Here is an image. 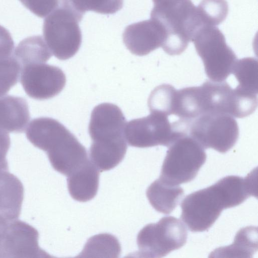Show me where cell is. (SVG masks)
Listing matches in <instances>:
<instances>
[{
    "mask_svg": "<svg viewBox=\"0 0 258 258\" xmlns=\"http://www.w3.org/2000/svg\"><path fill=\"white\" fill-rule=\"evenodd\" d=\"M176 89L170 84L156 87L151 93L148 101L150 112H156L167 116L172 114V102Z\"/></svg>",
    "mask_w": 258,
    "mask_h": 258,
    "instance_id": "cell-23",
    "label": "cell"
},
{
    "mask_svg": "<svg viewBox=\"0 0 258 258\" xmlns=\"http://www.w3.org/2000/svg\"><path fill=\"white\" fill-rule=\"evenodd\" d=\"M192 41L203 61L207 76L213 82L224 81L232 74L237 59L222 32L215 26L203 25Z\"/></svg>",
    "mask_w": 258,
    "mask_h": 258,
    "instance_id": "cell-7",
    "label": "cell"
},
{
    "mask_svg": "<svg viewBox=\"0 0 258 258\" xmlns=\"http://www.w3.org/2000/svg\"><path fill=\"white\" fill-rule=\"evenodd\" d=\"M67 177L68 190L74 200L86 202L96 195L99 172L90 159Z\"/></svg>",
    "mask_w": 258,
    "mask_h": 258,
    "instance_id": "cell-15",
    "label": "cell"
},
{
    "mask_svg": "<svg viewBox=\"0 0 258 258\" xmlns=\"http://www.w3.org/2000/svg\"><path fill=\"white\" fill-rule=\"evenodd\" d=\"M39 233L29 224L18 220L9 221L4 233L0 257H51L38 244Z\"/></svg>",
    "mask_w": 258,
    "mask_h": 258,
    "instance_id": "cell-12",
    "label": "cell"
},
{
    "mask_svg": "<svg viewBox=\"0 0 258 258\" xmlns=\"http://www.w3.org/2000/svg\"><path fill=\"white\" fill-rule=\"evenodd\" d=\"M257 250V230L254 226L240 229L230 245L215 249L210 257H252Z\"/></svg>",
    "mask_w": 258,
    "mask_h": 258,
    "instance_id": "cell-18",
    "label": "cell"
},
{
    "mask_svg": "<svg viewBox=\"0 0 258 258\" xmlns=\"http://www.w3.org/2000/svg\"><path fill=\"white\" fill-rule=\"evenodd\" d=\"M83 15L76 10L72 0H58L57 7L44 19V40L58 59H69L79 50L82 43L79 22Z\"/></svg>",
    "mask_w": 258,
    "mask_h": 258,
    "instance_id": "cell-5",
    "label": "cell"
},
{
    "mask_svg": "<svg viewBox=\"0 0 258 258\" xmlns=\"http://www.w3.org/2000/svg\"><path fill=\"white\" fill-rule=\"evenodd\" d=\"M10 144L9 134L7 132L0 129V165L8 167L6 155Z\"/></svg>",
    "mask_w": 258,
    "mask_h": 258,
    "instance_id": "cell-28",
    "label": "cell"
},
{
    "mask_svg": "<svg viewBox=\"0 0 258 258\" xmlns=\"http://www.w3.org/2000/svg\"><path fill=\"white\" fill-rule=\"evenodd\" d=\"M125 118L117 105L103 103L95 106L88 131L92 143L90 161L100 171L110 170L124 158L127 150Z\"/></svg>",
    "mask_w": 258,
    "mask_h": 258,
    "instance_id": "cell-1",
    "label": "cell"
},
{
    "mask_svg": "<svg viewBox=\"0 0 258 258\" xmlns=\"http://www.w3.org/2000/svg\"><path fill=\"white\" fill-rule=\"evenodd\" d=\"M24 198L19 179L8 170H0V216L7 221L17 219Z\"/></svg>",
    "mask_w": 258,
    "mask_h": 258,
    "instance_id": "cell-14",
    "label": "cell"
},
{
    "mask_svg": "<svg viewBox=\"0 0 258 258\" xmlns=\"http://www.w3.org/2000/svg\"><path fill=\"white\" fill-rule=\"evenodd\" d=\"M122 39L131 53L144 56L162 46L164 33L159 24L150 19L127 26Z\"/></svg>",
    "mask_w": 258,
    "mask_h": 258,
    "instance_id": "cell-13",
    "label": "cell"
},
{
    "mask_svg": "<svg viewBox=\"0 0 258 258\" xmlns=\"http://www.w3.org/2000/svg\"><path fill=\"white\" fill-rule=\"evenodd\" d=\"M32 13L40 18L48 16L57 7L58 0H19Z\"/></svg>",
    "mask_w": 258,
    "mask_h": 258,
    "instance_id": "cell-26",
    "label": "cell"
},
{
    "mask_svg": "<svg viewBox=\"0 0 258 258\" xmlns=\"http://www.w3.org/2000/svg\"><path fill=\"white\" fill-rule=\"evenodd\" d=\"M8 221L0 216V255L4 233Z\"/></svg>",
    "mask_w": 258,
    "mask_h": 258,
    "instance_id": "cell-29",
    "label": "cell"
},
{
    "mask_svg": "<svg viewBox=\"0 0 258 258\" xmlns=\"http://www.w3.org/2000/svg\"><path fill=\"white\" fill-rule=\"evenodd\" d=\"M14 42L9 31L0 25V58L12 56Z\"/></svg>",
    "mask_w": 258,
    "mask_h": 258,
    "instance_id": "cell-27",
    "label": "cell"
},
{
    "mask_svg": "<svg viewBox=\"0 0 258 258\" xmlns=\"http://www.w3.org/2000/svg\"><path fill=\"white\" fill-rule=\"evenodd\" d=\"M168 148L159 178L176 185L192 180L206 162L205 149L184 132Z\"/></svg>",
    "mask_w": 258,
    "mask_h": 258,
    "instance_id": "cell-6",
    "label": "cell"
},
{
    "mask_svg": "<svg viewBox=\"0 0 258 258\" xmlns=\"http://www.w3.org/2000/svg\"><path fill=\"white\" fill-rule=\"evenodd\" d=\"M152 1L151 19L159 24L164 33L161 47L169 55L180 54L204 25L197 7L191 0Z\"/></svg>",
    "mask_w": 258,
    "mask_h": 258,
    "instance_id": "cell-3",
    "label": "cell"
},
{
    "mask_svg": "<svg viewBox=\"0 0 258 258\" xmlns=\"http://www.w3.org/2000/svg\"><path fill=\"white\" fill-rule=\"evenodd\" d=\"M30 118L25 99L10 95L0 98V129L7 132L23 133Z\"/></svg>",
    "mask_w": 258,
    "mask_h": 258,
    "instance_id": "cell-16",
    "label": "cell"
},
{
    "mask_svg": "<svg viewBox=\"0 0 258 258\" xmlns=\"http://www.w3.org/2000/svg\"><path fill=\"white\" fill-rule=\"evenodd\" d=\"M121 247L117 238L114 236L104 233L90 238L85 245L80 254H102L101 256L118 257ZM91 256V255H90Z\"/></svg>",
    "mask_w": 258,
    "mask_h": 258,
    "instance_id": "cell-21",
    "label": "cell"
},
{
    "mask_svg": "<svg viewBox=\"0 0 258 258\" xmlns=\"http://www.w3.org/2000/svg\"><path fill=\"white\" fill-rule=\"evenodd\" d=\"M181 119L184 131L204 149L212 148L225 153L238 139L237 122L229 114L209 113L191 120Z\"/></svg>",
    "mask_w": 258,
    "mask_h": 258,
    "instance_id": "cell-8",
    "label": "cell"
},
{
    "mask_svg": "<svg viewBox=\"0 0 258 258\" xmlns=\"http://www.w3.org/2000/svg\"><path fill=\"white\" fill-rule=\"evenodd\" d=\"M184 195L178 185L168 184L159 178L152 182L146 190L151 206L158 212L170 214L176 207Z\"/></svg>",
    "mask_w": 258,
    "mask_h": 258,
    "instance_id": "cell-17",
    "label": "cell"
},
{
    "mask_svg": "<svg viewBox=\"0 0 258 258\" xmlns=\"http://www.w3.org/2000/svg\"><path fill=\"white\" fill-rule=\"evenodd\" d=\"M145 117L130 120L126 124L125 136L130 146L148 148L158 145L168 147L181 132L177 130L168 116L156 112Z\"/></svg>",
    "mask_w": 258,
    "mask_h": 258,
    "instance_id": "cell-10",
    "label": "cell"
},
{
    "mask_svg": "<svg viewBox=\"0 0 258 258\" xmlns=\"http://www.w3.org/2000/svg\"><path fill=\"white\" fill-rule=\"evenodd\" d=\"M52 53L41 36H33L22 40L16 47L14 56L22 67L45 63Z\"/></svg>",
    "mask_w": 258,
    "mask_h": 258,
    "instance_id": "cell-19",
    "label": "cell"
},
{
    "mask_svg": "<svg viewBox=\"0 0 258 258\" xmlns=\"http://www.w3.org/2000/svg\"><path fill=\"white\" fill-rule=\"evenodd\" d=\"M21 83L26 94L37 100H45L59 94L65 86L66 77L59 68L45 63L22 67Z\"/></svg>",
    "mask_w": 258,
    "mask_h": 258,
    "instance_id": "cell-11",
    "label": "cell"
},
{
    "mask_svg": "<svg viewBox=\"0 0 258 258\" xmlns=\"http://www.w3.org/2000/svg\"><path fill=\"white\" fill-rule=\"evenodd\" d=\"M197 8L203 25L213 26L226 19L229 10L226 0H202Z\"/></svg>",
    "mask_w": 258,
    "mask_h": 258,
    "instance_id": "cell-22",
    "label": "cell"
},
{
    "mask_svg": "<svg viewBox=\"0 0 258 258\" xmlns=\"http://www.w3.org/2000/svg\"><path fill=\"white\" fill-rule=\"evenodd\" d=\"M239 205L226 176L214 184L186 196L180 203V218L191 232L208 230L224 209Z\"/></svg>",
    "mask_w": 258,
    "mask_h": 258,
    "instance_id": "cell-4",
    "label": "cell"
},
{
    "mask_svg": "<svg viewBox=\"0 0 258 258\" xmlns=\"http://www.w3.org/2000/svg\"><path fill=\"white\" fill-rule=\"evenodd\" d=\"M233 74L243 90L257 94V60L252 57L237 59Z\"/></svg>",
    "mask_w": 258,
    "mask_h": 258,
    "instance_id": "cell-20",
    "label": "cell"
},
{
    "mask_svg": "<svg viewBox=\"0 0 258 258\" xmlns=\"http://www.w3.org/2000/svg\"><path fill=\"white\" fill-rule=\"evenodd\" d=\"M26 134L34 146L46 152L53 169L66 176L89 160L85 147L63 124L53 118L33 119Z\"/></svg>",
    "mask_w": 258,
    "mask_h": 258,
    "instance_id": "cell-2",
    "label": "cell"
},
{
    "mask_svg": "<svg viewBox=\"0 0 258 258\" xmlns=\"http://www.w3.org/2000/svg\"><path fill=\"white\" fill-rule=\"evenodd\" d=\"M21 70L22 66L14 56L0 58V96L17 83Z\"/></svg>",
    "mask_w": 258,
    "mask_h": 258,
    "instance_id": "cell-24",
    "label": "cell"
},
{
    "mask_svg": "<svg viewBox=\"0 0 258 258\" xmlns=\"http://www.w3.org/2000/svg\"><path fill=\"white\" fill-rule=\"evenodd\" d=\"M187 231L181 220L173 216L162 218L156 223L143 227L137 236L140 257H162L182 247L186 243Z\"/></svg>",
    "mask_w": 258,
    "mask_h": 258,
    "instance_id": "cell-9",
    "label": "cell"
},
{
    "mask_svg": "<svg viewBox=\"0 0 258 258\" xmlns=\"http://www.w3.org/2000/svg\"><path fill=\"white\" fill-rule=\"evenodd\" d=\"M76 10L84 15L86 11L112 14L120 10L123 0H72Z\"/></svg>",
    "mask_w": 258,
    "mask_h": 258,
    "instance_id": "cell-25",
    "label": "cell"
}]
</instances>
